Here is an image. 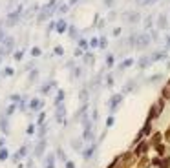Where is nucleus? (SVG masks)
Segmentation results:
<instances>
[{"label":"nucleus","mask_w":170,"mask_h":168,"mask_svg":"<svg viewBox=\"0 0 170 168\" xmlns=\"http://www.w3.org/2000/svg\"><path fill=\"white\" fill-rule=\"evenodd\" d=\"M165 104H167L165 97L157 99V102H156V104H152V106L148 108V115H146V119H148V121H156V119H157V117L163 113V110H165Z\"/></svg>","instance_id":"f257e3e1"},{"label":"nucleus","mask_w":170,"mask_h":168,"mask_svg":"<svg viewBox=\"0 0 170 168\" xmlns=\"http://www.w3.org/2000/svg\"><path fill=\"white\" fill-rule=\"evenodd\" d=\"M130 42L136 44L137 49H143V48H146V46L152 42V37H150L148 33H141V35H134V37L130 38Z\"/></svg>","instance_id":"f03ea898"},{"label":"nucleus","mask_w":170,"mask_h":168,"mask_svg":"<svg viewBox=\"0 0 170 168\" xmlns=\"http://www.w3.org/2000/svg\"><path fill=\"white\" fill-rule=\"evenodd\" d=\"M123 99H125V93H115V95H112V99L108 101V112H110V115H114V113L119 110V106L123 104Z\"/></svg>","instance_id":"7ed1b4c3"},{"label":"nucleus","mask_w":170,"mask_h":168,"mask_svg":"<svg viewBox=\"0 0 170 168\" xmlns=\"http://www.w3.org/2000/svg\"><path fill=\"white\" fill-rule=\"evenodd\" d=\"M20 15H22V5H18L13 13L7 15V18H5V26H7V27H13V26L20 20Z\"/></svg>","instance_id":"20e7f679"},{"label":"nucleus","mask_w":170,"mask_h":168,"mask_svg":"<svg viewBox=\"0 0 170 168\" xmlns=\"http://www.w3.org/2000/svg\"><path fill=\"white\" fill-rule=\"evenodd\" d=\"M150 141H141V143H137L136 146H134V154H136V157H141V155H146V152L150 150Z\"/></svg>","instance_id":"39448f33"},{"label":"nucleus","mask_w":170,"mask_h":168,"mask_svg":"<svg viewBox=\"0 0 170 168\" xmlns=\"http://www.w3.org/2000/svg\"><path fill=\"white\" fill-rule=\"evenodd\" d=\"M46 148H48V141H46V137H44V139H40V141H38V145L35 146L33 155H35V157H42V155H44V152H46Z\"/></svg>","instance_id":"423d86ee"},{"label":"nucleus","mask_w":170,"mask_h":168,"mask_svg":"<svg viewBox=\"0 0 170 168\" xmlns=\"http://www.w3.org/2000/svg\"><path fill=\"white\" fill-rule=\"evenodd\" d=\"M55 115H57V123H59V124H66V119H64V115H66V106H64V104L55 106Z\"/></svg>","instance_id":"0eeeda50"},{"label":"nucleus","mask_w":170,"mask_h":168,"mask_svg":"<svg viewBox=\"0 0 170 168\" xmlns=\"http://www.w3.org/2000/svg\"><path fill=\"white\" fill-rule=\"evenodd\" d=\"M95 150H97V143L93 141V143H90V146H88L86 150H82V157H84V161L92 159V155L95 154Z\"/></svg>","instance_id":"6e6552de"},{"label":"nucleus","mask_w":170,"mask_h":168,"mask_svg":"<svg viewBox=\"0 0 170 168\" xmlns=\"http://www.w3.org/2000/svg\"><path fill=\"white\" fill-rule=\"evenodd\" d=\"M42 106H44V101H40V99H31V101H29V104H27V108H29V110H33V112L42 110Z\"/></svg>","instance_id":"1a4fd4ad"},{"label":"nucleus","mask_w":170,"mask_h":168,"mask_svg":"<svg viewBox=\"0 0 170 168\" xmlns=\"http://www.w3.org/2000/svg\"><path fill=\"white\" fill-rule=\"evenodd\" d=\"M26 155H27V145H24L20 150H16V152H15V155H13V161H15V163H18V161H20V159H24Z\"/></svg>","instance_id":"9d476101"},{"label":"nucleus","mask_w":170,"mask_h":168,"mask_svg":"<svg viewBox=\"0 0 170 168\" xmlns=\"http://www.w3.org/2000/svg\"><path fill=\"white\" fill-rule=\"evenodd\" d=\"M13 46H15V38H13V37H7V38L2 40V48H4L5 53H9V51L13 49Z\"/></svg>","instance_id":"9b49d317"},{"label":"nucleus","mask_w":170,"mask_h":168,"mask_svg":"<svg viewBox=\"0 0 170 168\" xmlns=\"http://www.w3.org/2000/svg\"><path fill=\"white\" fill-rule=\"evenodd\" d=\"M150 166H152V159H150V157L141 155V157L137 159V168H150Z\"/></svg>","instance_id":"f8f14e48"},{"label":"nucleus","mask_w":170,"mask_h":168,"mask_svg":"<svg viewBox=\"0 0 170 168\" xmlns=\"http://www.w3.org/2000/svg\"><path fill=\"white\" fill-rule=\"evenodd\" d=\"M163 141H165V137H163L161 132H154L152 137H150V145H152V146H156V145H159V143H163Z\"/></svg>","instance_id":"ddd939ff"},{"label":"nucleus","mask_w":170,"mask_h":168,"mask_svg":"<svg viewBox=\"0 0 170 168\" xmlns=\"http://www.w3.org/2000/svg\"><path fill=\"white\" fill-rule=\"evenodd\" d=\"M48 130H49V126H48V123H44V124H40V126H38V130H37V134H35V135H37L38 139H44V137H46V134H48Z\"/></svg>","instance_id":"4468645a"},{"label":"nucleus","mask_w":170,"mask_h":168,"mask_svg":"<svg viewBox=\"0 0 170 168\" xmlns=\"http://www.w3.org/2000/svg\"><path fill=\"white\" fill-rule=\"evenodd\" d=\"M71 148L75 152H82L84 150V139H73L71 141Z\"/></svg>","instance_id":"2eb2a0df"},{"label":"nucleus","mask_w":170,"mask_h":168,"mask_svg":"<svg viewBox=\"0 0 170 168\" xmlns=\"http://www.w3.org/2000/svg\"><path fill=\"white\" fill-rule=\"evenodd\" d=\"M44 168H55V154H48V155H46Z\"/></svg>","instance_id":"dca6fc26"},{"label":"nucleus","mask_w":170,"mask_h":168,"mask_svg":"<svg viewBox=\"0 0 170 168\" xmlns=\"http://www.w3.org/2000/svg\"><path fill=\"white\" fill-rule=\"evenodd\" d=\"M141 132L145 134V137L152 135V134H154V132H152V121H148V119H146V121H145V126L141 128Z\"/></svg>","instance_id":"f3484780"},{"label":"nucleus","mask_w":170,"mask_h":168,"mask_svg":"<svg viewBox=\"0 0 170 168\" xmlns=\"http://www.w3.org/2000/svg\"><path fill=\"white\" fill-rule=\"evenodd\" d=\"M5 117H7V115H0V132H4V134L7 135V134H9V124H7Z\"/></svg>","instance_id":"a211bd4d"},{"label":"nucleus","mask_w":170,"mask_h":168,"mask_svg":"<svg viewBox=\"0 0 170 168\" xmlns=\"http://www.w3.org/2000/svg\"><path fill=\"white\" fill-rule=\"evenodd\" d=\"M167 26H168L167 16H165V15H159V18H157V27H159V29H167Z\"/></svg>","instance_id":"6ab92c4d"},{"label":"nucleus","mask_w":170,"mask_h":168,"mask_svg":"<svg viewBox=\"0 0 170 168\" xmlns=\"http://www.w3.org/2000/svg\"><path fill=\"white\" fill-rule=\"evenodd\" d=\"M150 64H152V59H150V57H143V59H141V60L137 62V66H139L141 70H145V68H148Z\"/></svg>","instance_id":"aec40b11"},{"label":"nucleus","mask_w":170,"mask_h":168,"mask_svg":"<svg viewBox=\"0 0 170 168\" xmlns=\"http://www.w3.org/2000/svg\"><path fill=\"white\" fill-rule=\"evenodd\" d=\"M79 99H81V102H88V101H90V91H88L86 88H82V90L79 91Z\"/></svg>","instance_id":"412c9836"},{"label":"nucleus","mask_w":170,"mask_h":168,"mask_svg":"<svg viewBox=\"0 0 170 168\" xmlns=\"http://www.w3.org/2000/svg\"><path fill=\"white\" fill-rule=\"evenodd\" d=\"M62 101H64V90H59V91H57V95H55L53 106H59V104H62Z\"/></svg>","instance_id":"4be33fe9"},{"label":"nucleus","mask_w":170,"mask_h":168,"mask_svg":"<svg viewBox=\"0 0 170 168\" xmlns=\"http://www.w3.org/2000/svg\"><path fill=\"white\" fill-rule=\"evenodd\" d=\"M154 148H156L157 155H161V157H163L165 154H167V143H159V145H156Z\"/></svg>","instance_id":"5701e85b"},{"label":"nucleus","mask_w":170,"mask_h":168,"mask_svg":"<svg viewBox=\"0 0 170 168\" xmlns=\"http://www.w3.org/2000/svg\"><path fill=\"white\" fill-rule=\"evenodd\" d=\"M167 57V51H157V53H154V55H150V59H152V62H157V60H163Z\"/></svg>","instance_id":"b1692460"},{"label":"nucleus","mask_w":170,"mask_h":168,"mask_svg":"<svg viewBox=\"0 0 170 168\" xmlns=\"http://www.w3.org/2000/svg\"><path fill=\"white\" fill-rule=\"evenodd\" d=\"M16 110H18V104H15V102H11V104H9V106L5 108V115H7V117H11V115H13V113H15Z\"/></svg>","instance_id":"393cba45"},{"label":"nucleus","mask_w":170,"mask_h":168,"mask_svg":"<svg viewBox=\"0 0 170 168\" xmlns=\"http://www.w3.org/2000/svg\"><path fill=\"white\" fill-rule=\"evenodd\" d=\"M46 117H48V113H46V112H40V113H38V117H37V123H35V124H37V126L44 124V123H46Z\"/></svg>","instance_id":"a878e982"},{"label":"nucleus","mask_w":170,"mask_h":168,"mask_svg":"<svg viewBox=\"0 0 170 168\" xmlns=\"http://www.w3.org/2000/svg\"><path fill=\"white\" fill-rule=\"evenodd\" d=\"M139 18H141V16H139V13H134V11H132V13H128V22L136 24V22H139Z\"/></svg>","instance_id":"bb28decb"},{"label":"nucleus","mask_w":170,"mask_h":168,"mask_svg":"<svg viewBox=\"0 0 170 168\" xmlns=\"http://www.w3.org/2000/svg\"><path fill=\"white\" fill-rule=\"evenodd\" d=\"M66 29H68V26H66V22H64V20L57 22V33H64Z\"/></svg>","instance_id":"cd10ccee"},{"label":"nucleus","mask_w":170,"mask_h":168,"mask_svg":"<svg viewBox=\"0 0 170 168\" xmlns=\"http://www.w3.org/2000/svg\"><path fill=\"white\" fill-rule=\"evenodd\" d=\"M9 99H11V102H15V104H20V102L24 101V97H22V95H18V93H13Z\"/></svg>","instance_id":"c85d7f7f"},{"label":"nucleus","mask_w":170,"mask_h":168,"mask_svg":"<svg viewBox=\"0 0 170 168\" xmlns=\"http://www.w3.org/2000/svg\"><path fill=\"white\" fill-rule=\"evenodd\" d=\"M159 168H170V155H163Z\"/></svg>","instance_id":"c756f323"},{"label":"nucleus","mask_w":170,"mask_h":168,"mask_svg":"<svg viewBox=\"0 0 170 168\" xmlns=\"http://www.w3.org/2000/svg\"><path fill=\"white\" fill-rule=\"evenodd\" d=\"M2 75H4V77H13V75H15V70H13V68H4V70H2Z\"/></svg>","instance_id":"7c9ffc66"},{"label":"nucleus","mask_w":170,"mask_h":168,"mask_svg":"<svg viewBox=\"0 0 170 168\" xmlns=\"http://www.w3.org/2000/svg\"><path fill=\"white\" fill-rule=\"evenodd\" d=\"M55 86V80H51V82H46L44 84V88H42V93H49V90Z\"/></svg>","instance_id":"2f4dec72"},{"label":"nucleus","mask_w":170,"mask_h":168,"mask_svg":"<svg viewBox=\"0 0 170 168\" xmlns=\"http://www.w3.org/2000/svg\"><path fill=\"white\" fill-rule=\"evenodd\" d=\"M35 128H37V124L29 123V124H27V130H26V132H27V135H35V134H37V130H35Z\"/></svg>","instance_id":"473e14b6"},{"label":"nucleus","mask_w":170,"mask_h":168,"mask_svg":"<svg viewBox=\"0 0 170 168\" xmlns=\"http://www.w3.org/2000/svg\"><path fill=\"white\" fill-rule=\"evenodd\" d=\"M5 159H9V152L7 148H0V161H5Z\"/></svg>","instance_id":"72a5a7b5"},{"label":"nucleus","mask_w":170,"mask_h":168,"mask_svg":"<svg viewBox=\"0 0 170 168\" xmlns=\"http://www.w3.org/2000/svg\"><path fill=\"white\" fill-rule=\"evenodd\" d=\"M132 64H134V59H126L125 62H121V66H119V68H121V70H125V68H130Z\"/></svg>","instance_id":"f704fd0d"},{"label":"nucleus","mask_w":170,"mask_h":168,"mask_svg":"<svg viewBox=\"0 0 170 168\" xmlns=\"http://www.w3.org/2000/svg\"><path fill=\"white\" fill-rule=\"evenodd\" d=\"M161 159H163L161 155H154V157H152V166H157V168H159V165H161Z\"/></svg>","instance_id":"c9c22d12"},{"label":"nucleus","mask_w":170,"mask_h":168,"mask_svg":"<svg viewBox=\"0 0 170 168\" xmlns=\"http://www.w3.org/2000/svg\"><path fill=\"white\" fill-rule=\"evenodd\" d=\"M134 84H136V80H130V82L126 84V88H125L123 93H130V91H134Z\"/></svg>","instance_id":"e433bc0d"},{"label":"nucleus","mask_w":170,"mask_h":168,"mask_svg":"<svg viewBox=\"0 0 170 168\" xmlns=\"http://www.w3.org/2000/svg\"><path fill=\"white\" fill-rule=\"evenodd\" d=\"M114 123H115V119H114V115H110L106 121H104V124H106V128H112L114 126Z\"/></svg>","instance_id":"4c0bfd02"},{"label":"nucleus","mask_w":170,"mask_h":168,"mask_svg":"<svg viewBox=\"0 0 170 168\" xmlns=\"http://www.w3.org/2000/svg\"><path fill=\"white\" fill-rule=\"evenodd\" d=\"M57 155H59V159H60V161H62V163H66V161H68V157H66V154H64V152H62V150H60V148H59V150H57Z\"/></svg>","instance_id":"58836bf2"},{"label":"nucleus","mask_w":170,"mask_h":168,"mask_svg":"<svg viewBox=\"0 0 170 168\" xmlns=\"http://www.w3.org/2000/svg\"><path fill=\"white\" fill-rule=\"evenodd\" d=\"M22 57H24V51H22V49H20V51H15V57H13V59H15V60H18V62H20V60H22Z\"/></svg>","instance_id":"ea45409f"},{"label":"nucleus","mask_w":170,"mask_h":168,"mask_svg":"<svg viewBox=\"0 0 170 168\" xmlns=\"http://www.w3.org/2000/svg\"><path fill=\"white\" fill-rule=\"evenodd\" d=\"M163 137H165V143H170V126L163 132Z\"/></svg>","instance_id":"a19ab883"},{"label":"nucleus","mask_w":170,"mask_h":168,"mask_svg":"<svg viewBox=\"0 0 170 168\" xmlns=\"http://www.w3.org/2000/svg\"><path fill=\"white\" fill-rule=\"evenodd\" d=\"M104 84H106L108 88H112V86H114V77H110V75H108V77H106V80H104Z\"/></svg>","instance_id":"79ce46f5"},{"label":"nucleus","mask_w":170,"mask_h":168,"mask_svg":"<svg viewBox=\"0 0 170 168\" xmlns=\"http://www.w3.org/2000/svg\"><path fill=\"white\" fill-rule=\"evenodd\" d=\"M106 66H108V68H112V66H114V57H112V55H108V57H106Z\"/></svg>","instance_id":"37998d69"},{"label":"nucleus","mask_w":170,"mask_h":168,"mask_svg":"<svg viewBox=\"0 0 170 168\" xmlns=\"http://www.w3.org/2000/svg\"><path fill=\"white\" fill-rule=\"evenodd\" d=\"M79 46H81L82 49H86V48H88V40H84V38H81V40H79Z\"/></svg>","instance_id":"c03bdc74"},{"label":"nucleus","mask_w":170,"mask_h":168,"mask_svg":"<svg viewBox=\"0 0 170 168\" xmlns=\"http://www.w3.org/2000/svg\"><path fill=\"white\" fill-rule=\"evenodd\" d=\"M90 46H92V48H97V46H99V38H92V40H90Z\"/></svg>","instance_id":"a18cd8bd"},{"label":"nucleus","mask_w":170,"mask_h":168,"mask_svg":"<svg viewBox=\"0 0 170 168\" xmlns=\"http://www.w3.org/2000/svg\"><path fill=\"white\" fill-rule=\"evenodd\" d=\"M99 48H106V38H104V37L99 38Z\"/></svg>","instance_id":"49530a36"},{"label":"nucleus","mask_w":170,"mask_h":168,"mask_svg":"<svg viewBox=\"0 0 170 168\" xmlns=\"http://www.w3.org/2000/svg\"><path fill=\"white\" fill-rule=\"evenodd\" d=\"M81 75H82V70L81 68H75L73 70V77H81Z\"/></svg>","instance_id":"de8ad7c7"},{"label":"nucleus","mask_w":170,"mask_h":168,"mask_svg":"<svg viewBox=\"0 0 170 168\" xmlns=\"http://www.w3.org/2000/svg\"><path fill=\"white\" fill-rule=\"evenodd\" d=\"M157 80H161V75H154V77L148 79V82H157Z\"/></svg>","instance_id":"09e8293b"},{"label":"nucleus","mask_w":170,"mask_h":168,"mask_svg":"<svg viewBox=\"0 0 170 168\" xmlns=\"http://www.w3.org/2000/svg\"><path fill=\"white\" fill-rule=\"evenodd\" d=\"M31 55H33V57H38V55H40V49H38V48H33V49H31Z\"/></svg>","instance_id":"8fccbe9b"},{"label":"nucleus","mask_w":170,"mask_h":168,"mask_svg":"<svg viewBox=\"0 0 170 168\" xmlns=\"http://www.w3.org/2000/svg\"><path fill=\"white\" fill-rule=\"evenodd\" d=\"M84 62H93V55H84Z\"/></svg>","instance_id":"3c124183"},{"label":"nucleus","mask_w":170,"mask_h":168,"mask_svg":"<svg viewBox=\"0 0 170 168\" xmlns=\"http://www.w3.org/2000/svg\"><path fill=\"white\" fill-rule=\"evenodd\" d=\"M37 77H38V71L35 70V71H31V75H29V80H35Z\"/></svg>","instance_id":"603ef678"},{"label":"nucleus","mask_w":170,"mask_h":168,"mask_svg":"<svg viewBox=\"0 0 170 168\" xmlns=\"http://www.w3.org/2000/svg\"><path fill=\"white\" fill-rule=\"evenodd\" d=\"M64 168H75V163H71V161H66V163H64Z\"/></svg>","instance_id":"864d4df0"},{"label":"nucleus","mask_w":170,"mask_h":168,"mask_svg":"<svg viewBox=\"0 0 170 168\" xmlns=\"http://www.w3.org/2000/svg\"><path fill=\"white\" fill-rule=\"evenodd\" d=\"M66 11H68V5H60V7H59V13H62V15H64Z\"/></svg>","instance_id":"5fc2aeb1"},{"label":"nucleus","mask_w":170,"mask_h":168,"mask_svg":"<svg viewBox=\"0 0 170 168\" xmlns=\"http://www.w3.org/2000/svg\"><path fill=\"white\" fill-rule=\"evenodd\" d=\"M145 26H146V29H150V27H152V18H146V22H145Z\"/></svg>","instance_id":"6e6d98bb"},{"label":"nucleus","mask_w":170,"mask_h":168,"mask_svg":"<svg viewBox=\"0 0 170 168\" xmlns=\"http://www.w3.org/2000/svg\"><path fill=\"white\" fill-rule=\"evenodd\" d=\"M55 53H57V55H62V53H64V49H62L60 46H57V48H55Z\"/></svg>","instance_id":"4d7b16f0"},{"label":"nucleus","mask_w":170,"mask_h":168,"mask_svg":"<svg viewBox=\"0 0 170 168\" xmlns=\"http://www.w3.org/2000/svg\"><path fill=\"white\" fill-rule=\"evenodd\" d=\"M114 35L119 37V35H121V27H115V29H114Z\"/></svg>","instance_id":"13d9d810"},{"label":"nucleus","mask_w":170,"mask_h":168,"mask_svg":"<svg viewBox=\"0 0 170 168\" xmlns=\"http://www.w3.org/2000/svg\"><path fill=\"white\" fill-rule=\"evenodd\" d=\"M104 5H108V7H112V5H114V0H104Z\"/></svg>","instance_id":"bf43d9fd"},{"label":"nucleus","mask_w":170,"mask_h":168,"mask_svg":"<svg viewBox=\"0 0 170 168\" xmlns=\"http://www.w3.org/2000/svg\"><path fill=\"white\" fill-rule=\"evenodd\" d=\"M5 146V139L4 137H0V148H4Z\"/></svg>","instance_id":"052dcab7"},{"label":"nucleus","mask_w":170,"mask_h":168,"mask_svg":"<svg viewBox=\"0 0 170 168\" xmlns=\"http://www.w3.org/2000/svg\"><path fill=\"white\" fill-rule=\"evenodd\" d=\"M75 57H82V51L81 49H75Z\"/></svg>","instance_id":"680f3d73"},{"label":"nucleus","mask_w":170,"mask_h":168,"mask_svg":"<svg viewBox=\"0 0 170 168\" xmlns=\"http://www.w3.org/2000/svg\"><path fill=\"white\" fill-rule=\"evenodd\" d=\"M167 46L170 48V37H167Z\"/></svg>","instance_id":"e2e57ef3"},{"label":"nucleus","mask_w":170,"mask_h":168,"mask_svg":"<svg viewBox=\"0 0 170 168\" xmlns=\"http://www.w3.org/2000/svg\"><path fill=\"white\" fill-rule=\"evenodd\" d=\"M70 4H71V5H73V4H77V0H70Z\"/></svg>","instance_id":"0e129e2a"},{"label":"nucleus","mask_w":170,"mask_h":168,"mask_svg":"<svg viewBox=\"0 0 170 168\" xmlns=\"http://www.w3.org/2000/svg\"><path fill=\"white\" fill-rule=\"evenodd\" d=\"M167 86H168V88H170V79H168V82H167Z\"/></svg>","instance_id":"69168bd1"},{"label":"nucleus","mask_w":170,"mask_h":168,"mask_svg":"<svg viewBox=\"0 0 170 168\" xmlns=\"http://www.w3.org/2000/svg\"><path fill=\"white\" fill-rule=\"evenodd\" d=\"M137 2H145V0H137Z\"/></svg>","instance_id":"338daca9"}]
</instances>
